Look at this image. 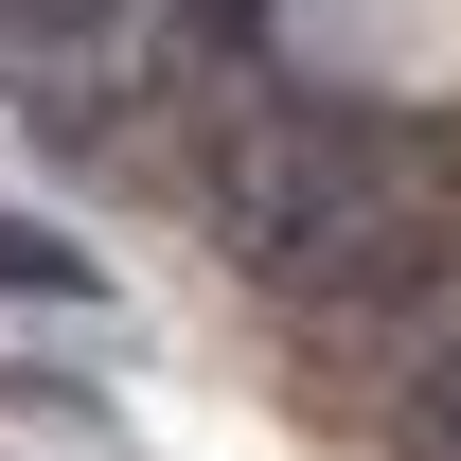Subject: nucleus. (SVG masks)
<instances>
[{"instance_id": "f257e3e1", "label": "nucleus", "mask_w": 461, "mask_h": 461, "mask_svg": "<svg viewBox=\"0 0 461 461\" xmlns=\"http://www.w3.org/2000/svg\"><path fill=\"white\" fill-rule=\"evenodd\" d=\"M213 249L249 267L267 302H408L444 267V177L426 142L373 107H267L213 142Z\"/></svg>"}, {"instance_id": "f03ea898", "label": "nucleus", "mask_w": 461, "mask_h": 461, "mask_svg": "<svg viewBox=\"0 0 461 461\" xmlns=\"http://www.w3.org/2000/svg\"><path fill=\"white\" fill-rule=\"evenodd\" d=\"M0 36L18 54H107V36H142V0H0Z\"/></svg>"}, {"instance_id": "7ed1b4c3", "label": "nucleus", "mask_w": 461, "mask_h": 461, "mask_svg": "<svg viewBox=\"0 0 461 461\" xmlns=\"http://www.w3.org/2000/svg\"><path fill=\"white\" fill-rule=\"evenodd\" d=\"M408 444H426V461H461V338L426 355V391H408Z\"/></svg>"}]
</instances>
